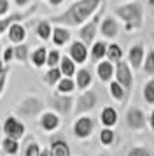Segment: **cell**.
<instances>
[{
	"instance_id": "cell-45",
	"label": "cell",
	"mask_w": 154,
	"mask_h": 156,
	"mask_svg": "<svg viewBox=\"0 0 154 156\" xmlns=\"http://www.w3.org/2000/svg\"><path fill=\"white\" fill-rule=\"evenodd\" d=\"M5 67H7V65L4 63V62H2V58H0V72L4 70V69H5Z\"/></svg>"
},
{
	"instance_id": "cell-26",
	"label": "cell",
	"mask_w": 154,
	"mask_h": 156,
	"mask_svg": "<svg viewBox=\"0 0 154 156\" xmlns=\"http://www.w3.org/2000/svg\"><path fill=\"white\" fill-rule=\"evenodd\" d=\"M109 93H110V97L116 100V102H124V100H126V95H130V93L126 91V90H124L121 84H119L116 79L109 83Z\"/></svg>"
},
{
	"instance_id": "cell-24",
	"label": "cell",
	"mask_w": 154,
	"mask_h": 156,
	"mask_svg": "<svg viewBox=\"0 0 154 156\" xmlns=\"http://www.w3.org/2000/svg\"><path fill=\"white\" fill-rule=\"evenodd\" d=\"M35 35L42 39V41H49L51 35H53V23L49 20H42V21L37 23L35 27Z\"/></svg>"
},
{
	"instance_id": "cell-48",
	"label": "cell",
	"mask_w": 154,
	"mask_h": 156,
	"mask_svg": "<svg viewBox=\"0 0 154 156\" xmlns=\"http://www.w3.org/2000/svg\"><path fill=\"white\" fill-rule=\"evenodd\" d=\"M0 58H2V46H0Z\"/></svg>"
},
{
	"instance_id": "cell-29",
	"label": "cell",
	"mask_w": 154,
	"mask_h": 156,
	"mask_svg": "<svg viewBox=\"0 0 154 156\" xmlns=\"http://www.w3.org/2000/svg\"><path fill=\"white\" fill-rule=\"evenodd\" d=\"M61 77H63V74H61V70H60V67H51V69L44 74L42 79H44V83H46L47 86L53 88V86L58 84V81H60Z\"/></svg>"
},
{
	"instance_id": "cell-34",
	"label": "cell",
	"mask_w": 154,
	"mask_h": 156,
	"mask_svg": "<svg viewBox=\"0 0 154 156\" xmlns=\"http://www.w3.org/2000/svg\"><path fill=\"white\" fill-rule=\"evenodd\" d=\"M114 140H116V133H114L112 128L103 126L102 130H100V142H102L103 146H112Z\"/></svg>"
},
{
	"instance_id": "cell-11",
	"label": "cell",
	"mask_w": 154,
	"mask_h": 156,
	"mask_svg": "<svg viewBox=\"0 0 154 156\" xmlns=\"http://www.w3.org/2000/svg\"><path fill=\"white\" fill-rule=\"evenodd\" d=\"M126 125L135 132H140L147 126V116L140 107H130L126 111Z\"/></svg>"
},
{
	"instance_id": "cell-7",
	"label": "cell",
	"mask_w": 154,
	"mask_h": 156,
	"mask_svg": "<svg viewBox=\"0 0 154 156\" xmlns=\"http://www.w3.org/2000/svg\"><path fill=\"white\" fill-rule=\"evenodd\" d=\"M72 132L75 135V139H79V140L89 139L93 135V132H95V121H93V118L86 116V114L77 116V119L74 121V126H72Z\"/></svg>"
},
{
	"instance_id": "cell-15",
	"label": "cell",
	"mask_w": 154,
	"mask_h": 156,
	"mask_svg": "<svg viewBox=\"0 0 154 156\" xmlns=\"http://www.w3.org/2000/svg\"><path fill=\"white\" fill-rule=\"evenodd\" d=\"M100 34L105 37V39H116L119 35V23L114 20V18H103L100 21Z\"/></svg>"
},
{
	"instance_id": "cell-38",
	"label": "cell",
	"mask_w": 154,
	"mask_h": 156,
	"mask_svg": "<svg viewBox=\"0 0 154 156\" xmlns=\"http://www.w3.org/2000/svg\"><path fill=\"white\" fill-rule=\"evenodd\" d=\"M11 60H14V48H5V49H2V62L5 65L11 63Z\"/></svg>"
},
{
	"instance_id": "cell-13",
	"label": "cell",
	"mask_w": 154,
	"mask_h": 156,
	"mask_svg": "<svg viewBox=\"0 0 154 156\" xmlns=\"http://www.w3.org/2000/svg\"><path fill=\"white\" fill-rule=\"evenodd\" d=\"M68 56L75 62V63L82 65L86 63V60L89 56V49L88 46L82 42V41H74V42L68 46Z\"/></svg>"
},
{
	"instance_id": "cell-21",
	"label": "cell",
	"mask_w": 154,
	"mask_h": 156,
	"mask_svg": "<svg viewBox=\"0 0 154 156\" xmlns=\"http://www.w3.org/2000/svg\"><path fill=\"white\" fill-rule=\"evenodd\" d=\"M93 84V74L89 69H79L75 72V86L84 91V90H89V86Z\"/></svg>"
},
{
	"instance_id": "cell-8",
	"label": "cell",
	"mask_w": 154,
	"mask_h": 156,
	"mask_svg": "<svg viewBox=\"0 0 154 156\" xmlns=\"http://www.w3.org/2000/svg\"><path fill=\"white\" fill-rule=\"evenodd\" d=\"M2 132L5 137H11V139H23L25 137V132H26V126L25 123L19 121L16 116H7L4 123H2Z\"/></svg>"
},
{
	"instance_id": "cell-30",
	"label": "cell",
	"mask_w": 154,
	"mask_h": 156,
	"mask_svg": "<svg viewBox=\"0 0 154 156\" xmlns=\"http://www.w3.org/2000/svg\"><path fill=\"white\" fill-rule=\"evenodd\" d=\"M105 58L109 62H112V63H117L119 60H123V49H121V46L116 42L109 44L107 46V55H105Z\"/></svg>"
},
{
	"instance_id": "cell-19",
	"label": "cell",
	"mask_w": 154,
	"mask_h": 156,
	"mask_svg": "<svg viewBox=\"0 0 154 156\" xmlns=\"http://www.w3.org/2000/svg\"><path fill=\"white\" fill-rule=\"evenodd\" d=\"M7 37H9V41H11L12 44L25 42V39H26V28H25L19 21H16V23H12V25L9 27Z\"/></svg>"
},
{
	"instance_id": "cell-43",
	"label": "cell",
	"mask_w": 154,
	"mask_h": 156,
	"mask_svg": "<svg viewBox=\"0 0 154 156\" xmlns=\"http://www.w3.org/2000/svg\"><path fill=\"white\" fill-rule=\"evenodd\" d=\"M63 0H49V5L51 7H58V5H61Z\"/></svg>"
},
{
	"instance_id": "cell-31",
	"label": "cell",
	"mask_w": 154,
	"mask_h": 156,
	"mask_svg": "<svg viewBox=\"0 0 154 156\" xmlns=\"http://www.w3.org/2000/svg\"><path fill=\"white\" fill-rule=\"evenodd\" d=\"M14 60L19 62V63H25L26 60H30V51H28L26 44H16L14 46Z\"/></svg>"
},
{
	"instance_id": "cell-27",
	"label": "cell",
	"mask_w": 154,
	"mask_h": 156,
	"mask_svg": "<svg viewBox=\"0 0 154 156\" xmlns=\"http://www.w3.org/2000/svg\"><path fill=\"white\" fill-rule=\"evenodd\" d=\"M0 147L2 151L9 156H16L19 153V140L18 139H11V137H5L4 140L0 142Z\"/></svg>"
},
{
	"instance_id": "cell-37",
	"label": "cell",
	"mask_w": 154,
	"mask_h": 156,
	"mask_svg": "<svg viewBox=\"0 0 154 156\" xmlns=\"http://www.w3.org/2000/svg\"><path fill=\"white\" fill-rule=\"evenodd\" d=\"M40 154V146L37 142H30L25 149V156H39Z\"/></svg>"
},
{
	"instance_id": "cell-3",
	"label": "cell",
	"mask_w": 154,
	"mask_h": 156,
	"mask_svg": "<svg viewBox=\"0 0 154 156\" xmlns=\"http://www.w3.org/2000/svg\"><path fill=\"white\" fill-rule=\"evenodd\" d=\"M46 109V104L37 97H26L19 102V105L16 109V114L19 118H26V119H35L39 118Z\"/></svg>"
},
{
	"instance_id": "cell-28",
	"label": "cell",
	"mask_w": 154,
	"mask_h": 156,
	"mask_svg": "<svg viewBox=\"0 0 154 156\" xmlns=\"http://www.w3.org/2000/svg\"><path fill=\"white\" fill-rule=\"evenodd\" d=\"M75 79L72 77H65L63 76L60 81H58V84H56V91L58 93H65V95H72V93L75 91Z\"/></svg>"
},
{
	"instance_id": "cell-16",
	"label": "cell",
	"mask_w": 154,
	"mask_h": 156,
	"mask_svg": "<svg viewBox=\"0 0 154 156\" xmlns=\"http://www.w3.org/2000/svg\"><path fill=\"white\" fill-rule=\"evenodd\" d=\"M96 76L102 83H110L114 77V63L109 62L107 58L100 60L96 63Z\"/></svg>"
},
{
	"instance_id": "cell-35",
	"label": "cell",
	"mask_w": 154,
	"mask_h": 156,
	"mask_svg": "<svg viewBox=\"0 0 154 156\" xmlns=\"http://www.w3.org/2000/svg\"><path fill=\"white\" fill-rule=\"evenodd\" d=\"M60 60H61V53H60L58 49L47 51V60H46V65H47L49 69H51V67H58V65H60Z\"/></svg>"
},
{
	"instance_id": "cell-9",
	"label": "cell",
	"mask_w": 154,
	"mask_h": 156,
	"mask_svg": "<svg viewBox=\"0 0 154 156\" xmlns=\"http://www.w3.org/2000/svg\"><path fill=\"white\" fill-rule=\"evenodd\" d=\"M35 11H37V5H35V4H32L26 11H18V12H11V14L2 16V18H0V37H2L7 30H9V27H11L12 23L26 20V18H30V16L33 14Z\"/></svg>"
},
{
	"instance_id": "cell-23",
	"label": "cell",
	"mask_w": 154,
	"mask_h": 156,
	"mask_svg": "<svg viewBox=\"0 0 154 156\" xmlns=\"http://www.w3.org/2000/svg\"><path fill=\"white\" fill-rule=\"evenodd\" d=\"M46 60H47V49L44 46H39L30 53V62L35 69H42L46 65Z\"/></svg>"
},
{
	"instance_id": "cell-25",
	"label": "cell",
	"mask_w": 154,
	"mask_h": 156,
	"mask_svg": "<svg viewBox=\"0 0 154 156\" xmlns=\"http://www.w3.org/2000/svg\"><path fill=\"white\" fill-rule=\"evenodd\" d=\"M75 62L72 60L70 56H61V60H60V70H61V74L65 76V77H74L77 72V67H75Z\"/></svg>"
},
{
	"instance_id": "cell-2",
	"label": "cell",
	"mask_w": 154,
	"mask_h": 156,
	"mask_svg": "<svg viewBox=\"0 0 154 156\" xmlns=\"http://www.w3.org/2000/svg\"><path fill=\"white\" fill-rule=\"evenodd\" d=\"M114 12L119 20L124 21V30L126 32H135L144 25V9L138 2H128L123 5H117L114 9Z\"/></svg>"
},
{
	"instance_id": "cell-44",
	"label": "cell",
	"mask_w": 154,
	"mask_h": 156,
	"mask_svg": "<svg viewBox=\"0 0 154 156\" xmlns=\"http://www.w3.org/2000/svg\"><path fill=\"white\" fill-rule=\"evenodd\" d=\"M39 156H51V153H49V149H40V154Z\"/></svg>"
},
{
	"instance_id": "cell-1",
	"label": "cell",
	"mask_w": 154,
	"mask_h": 156,
	"mask_svg": "<svg viewBox=\"0 0 154 156\" xmlns=\"http://www.w3.org/2000/svg\"><path fill=\"white\" fill-rule=\"evenodd\" d=\"M102 4H103V0H75L61 14L51 16L49 21L53 25H61V27H67V28L81 27L102 7Z\"/></svg>"
},
{
	"instance_id": "cell-39",
	"label": "cell",
	"mask_w": 154,
	"mask_h": 156,
	"mask_svg": "<svg viewBox=\"0 0 154 156\" xmlns=\"http://www.w3.org/2000/svg\"><path fill=\"white\" fill-rule=\"evenodd\" d=\"M7 76H9V67H5L4 70L0 72V97L5 90V84H7Z\"/></svg>"
},
{
	"instance_id": "cell-18",
	"label": "cell",
	"mask_w": 154,
	"mask_h": 156,
	"mask_svg": "<svg viewBox=\"0 0 154 156\" xmlns=\"http://www.w3.org/2000/svg\"><path fill=\"white\" fill-rule=\"evenodd\" d=\"M53 44H54L56 48H61L65 46L67 42H70V39H72V34H70V30L67 27H61V25H56L53 27Z\"/></svg>"
},
{
	"instance_id": "cell-33",
	"label": "cell",
	"mask_w": 154,
	"mask_h": 156,
	"mask_svg": "<svg viewBox=\"0 0 154 156\" xmlns=\"http://www.w3.org/2000/svg\"><path fill=\"white\" fill-rule=\"evenodd\" d=\"M142 97L145 100V104L149 105H154V77H151L144 84V90H142Z\"/></svg>"
},
{
	"instance_id": "cell-36",
	"label": "cell",
	"mask_w": 154,
	"mask_h": 156,
	"mask_svg": "<svg viewBox=\"0 0 154 156\" xmlns=\"http://www.w3.org/2000/svg\"><path fill=\"white\" fill-rule=\"evenodd\" d=\"M126 156H152V154H151V151L145 146H135V147H131L128 151Z\"/></svg>"
},
{
	"instance_id": "cell-17",
	"label": "cell",
	"mask_w": 154,
	"mask_h": 156,
	"mask_svg": "<svg viewBox=\"0 0 154 156\" xmlns=\"http://www.w3.org/2000/svg\"><path fill=\"white\" fill-rule=\"evenodd\" d=\"M49 153H51V156H72L68 142L65 140L63 137H54V139L51 140Z\"/></svg>"
},
{
	"instance_id": "cell-22",
	"label": "cell",
	"mask_w": 154,
	"mask_h": 156,
	"mask_svg": "<svg viewBox=\"0 0 154 156\" xmlns=\"http://www.w3.org/2000/svg\"><path fill=\"white\" fill-rule=\"evenodd\" d=\"M107 46L109 44L105 41H95L91 44V51H89V56H91V62L98 63L100 60H103L105 55H107Z\"/></svg>"
},
{
	"instance_id": "cell-42",
	"label": "cell",
	"mask_w": 154,
	"mask_h": 156,
	"mask_svg": "<svg viewBox=\"0 0 154 156\" xmlns=\"http://www.w3.org/2000/svg\"><path fill=\"white\" fill-rule=\"evenodd\" d=\"M147 125L151 126V130L154 132V109L151 111V114H149V118H147Z\"/></svg>"
},
{
	"instance_id": "cell-47",
	"label": "cell",
	"mask_w": 154,
	"mask_h": 156,
	"mask_svg": "<svg viewBox=\"0 0 154 156\" xmlns=\"http://www.w3.org/2000/svg\"><path fill=\"white\" fill-rule=\"evenodd\" d=\"M96 156H109V154H105V153H102V154H96Z\"/></svg>"
},
{
	"instance_id": "cell-5",
	"label": "cell",
	"mask_w": 154,
	"mask_h": 156,
	"mask_svg": "<svg viewBox=\"0 0 154 156\" xmlns=\"http://www.w3.org/2000/svg\"><path fill=\"white\" fill-rule=\"evenodd\" d=\"M98 104V97L93 90H84L79 97L74 102V111L72 112L75 116H82V114H88L89 111H93Z\"/></svg>"
},
{
	"instance_id": "cell-6",
	"label": "cell",
	"mask_w": 154,
	"mask_h": 156,
	"mask_svg": "<svg viewBox=\"0 0 154 156\" xmlns=\"http://www.w3.org/2000/svg\"><path fill=\"white\" fill-rule=\"evenodd\" d=\"M114 77H116V81H117L128 93L131 91V88H133V69L130 67L128 62L119 60L117 63H114Z\"/></svg>"
},
{
	"instance_id": "cell-32",
	"label": "cell",
	"mask_w": 154,
	"mask_h": 156,
	"mask_svg": "<svg viewBox=\"0 0 154 156\" xmlns=\"http://www.w3.org/2000/svg\"><path fill=\"white\" fill-rule=\"evenodd\" d=\"M142 70L147 76H154V48H151L149 51H145V58L142 63Z\"/></svg>"
},
{
	"instance_id": "cell-4",
	"label": "cell",
	"mask_w": 154,
	"mask_h": 156,
	"mask_svg": "<svg viewBox=\"0 0 154 156\" xmlns=\"http://www.w3.org/2000/svg\"><path fill=\"white\" fill-rule=\"evenodd\" d=\"M102 12H103V4H102L100 11H96V12L91 16L84 25H81V28H79V41H82L86 46H91V44L95 42V39H96L98 28H100V18H102Z\"/></svg>"
},
{
	"instance_id": "cell-20",
	"label": "cell",
	"mask_w": 154,
	"mask_h": 156,
	"mask_svg": "<svg viewBox=\"0 0 154 156\" xmlns=\"http://www.w3.org/2000/svg\"><path fill=\"white\" fill-rule=\"evenodd\" d=\"M117 119H119V114L117 111L114 109V107L107 105L102 109V112H100V123L107 128H114L117 125Z\"/></svg>"
},
{
	"instance_id": "cell-46",
	"label": "cell",
	"mask_w": 154,
	"mask_h": 156,
	"mask_svg": "<svg viewBox=\"0 0 154 156\" xmlns=\"http://www.w3.org/2000/svg\"><path fill=\"white\" fill-rule=\"evenodd\" d=\"M149 5H151V7H154V0H149Z\"/></svg>"
},
{
	"instance_id": "cell-41",
	"label": "cell",
	"mask_w": 154,
	"mask_h": 156,
	"mask_svg": "<svg viewBox=\"0 0 154 156\" xmlns=\"http://www.w3.org/2000/svg\"><path fill=\"white\" fill-rule=\"evenodd\" d=\"M14 4H16V5H18V7H28V5H30V4H32V0H14Z\"/></svg>"
},
{
	"instance_id": "cell-10",
	"label": "cell",
	"mask_w": 154,
	"mask_h": 156,
	"mask_svg": "<svg viewBox=\"0 0 154 156\" xmlns=\"http://www.w3.org/2000/svg\"><path fill=\"white\" fill-rule=\"evenodd\" d=\"M74 102H75V98H72V95H65V93L56 91L51 97V107H53V111L58 114H63V116H67V114H70L74 111Z\"/></svg>"
},
{
	"instance_id": "cell-40",
	"label": "cell",
	"mask_w": 154,
	"mask_h": 156,
	"mask_svg": "<svg viewBox=\"0 0 154 156\" xmlns=\"http://www.w3.org/2000/svg\"><path fill=\"white\" fill-rule=\"evenodd\" d=\"M9 9H11L9 0H0V18H2V16H5L7 12H9Z\"/></svg>"
},
{
	"instance_id": "cell-12",
	"label": "cell",
	"mask_w": 154,
	"mask_h": 156,
	"mask_svg": "<svg viewBox=\"0 0 154 156\" xmlns=\"http://www.w3.org/2000/svg\"><path fill=\"white\" fill-rule=\"evenodd\" d=\"M61 125V118H60V114L54 112V111H44V112L39 116V126L44 130V132H56L58 128Z\"/></svg>"
},
{
	"instance_id": "cell-14",
	"label": "cell",
	"mask_w": 154,
	"mask_h": 156,
	"mask_svg": "<svg viewBox=\"0 0 154 156\" xmlns=\"http://www.w3.org/2000/svg\"><path fill=\"white\" fill-rule=\"evenodd\" d=\"M144 58H145V48L142 44H133L130 51H128V63L133 70H140L142 63H144Z\"/></svg>"
}]
</instances>
